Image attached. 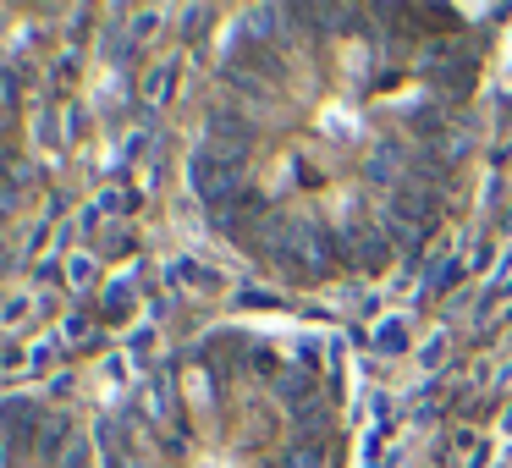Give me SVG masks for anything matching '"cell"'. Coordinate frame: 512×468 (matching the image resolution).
<instances>
[{
    "label": "cell",
    "instance_id": "obj_1",
    "mask_svg": "<svg viewBox=\"0 0 512 468\" xmlns=\"http://www.w3.org/2000/svg\"><path fill=\"white\" fill-rule=\"evenodd\" d=\"M188 182H193V193H199L204 204L221 210V204L237 193V182H243V160L215 155V149H199V155L188 160Z\"/></svg>",
    "mask_w": 512,
    "mask_h": 468
},
{
    "label": "cell",
    "instance_id": "obj_2",
    "mask_svg": "<svg viewBox=\"0 0 512 468\" xmlns=\"http://www.w3.org/2000/svg\"><path fill=\"white\" fill-rule=\"evenodd\" d=\"M204 138L215 149V155H232V160H248V144H254V127L237 122V116H210V127H204Z\"/></svg>",
    "mask_w": 512,
    "mask_h": 468
},
{
    "label": "cell",
    "instance_id": "obj_3",
    "mask_svg": "<svg viewBox=\"0 0 512 468\" xmlns=\"http://www.w3.org/2000/svg\"><path fill=\"white\" fill-rule=\"evenodd\" d=\"M347 259L364 270H380L386 265V232H375V226H353L347 232Z\"/></svg>",
    "mask_w": 512,
    "mask_h": 468
},
{
    "label": "cell",
    "instance_id": "obj_4",
    "mask_svg": "<svg viewBox=\"0 0 512 468\" xmlns=\"http://www.w3.org/2000/svg\"><path fill=\"white\" fill-rule=\"evenodd\" d=\"M292 248H303L298 265L314 270V276L331 265V232H320V226H298V232H292Z\"/></svg>",
    "mask_w": 512,
    "mask_h": 468
},
{
    "label": "cell",
    "instance_id": "obj_5",
    "mask_svg": "<svg viewBox=\"0 0 512 468\" xmlns=\"http://www.w3.org/2000/svg\"><path fill=\"white\" fill-rule=\"evenodd\" d=\"M100 452H105V468H133V446L122 441L116 424H100Z\"/></svg>",
    "mask_w": 512,
    "mask_h": 468
},
{
    "label": "cell",
    "instance_id": "obj_6",
    "mask_svg": "<svg viewBox=\"0 0 512 468\" xmlns=\"http://www.w3.org/2000/svg\"><path fill=\"white\" fill-rule=\"evenodd\" d=\"M61 446H72V424L67 419H45L39 424V457H61Z\"/></svg>",
    "mask_w": 512,
    "mask_h": 468
},
{
    "label": "cell",
    "instance_id": "obj_7",
    "mask_svg": "<svg viewBox=\"0 0 512 468\" xmlns=\"http://www.w3.org/2000/svg\"><path fill=\"white\" fill-rule=\"evenodd\" d=\"M276 391H281L287 402H298V408H303V402H314V380L303 375V369H287V375H276Z\"/></svg>",
    "mask_w": 512,
    "mask_h": 468
},
{
    "label": "cell",
    "instance_id": "obj_8",
    "mask_svg": "<svg viewBox=\"0 0 512 468\" xmlns=\"http://www.w3.org/2000/svg\"><path fill=\"white\" fill-rule=\"evenodd\" d=\"M171 89H177V67H155V72L144 78V100H149V105L171 100Z\"/></svg>",
    "mask_w": 512,
    "mask_h": 468
},
{
    "label": "cell",
    "instance_id": "obj_9",
    "mask_svg": "<svg viewBox=\"0 0 512 468\" xmlns=\"http://www.w3.org/2000/svg\"><path fill=\"white\" fill-rule=\"evenodd\" d=\"M281 468H325V446H314V441H298L287 457H281Z\"/></svg>",
    "mask_w": 512,
    "mask_h": 468
},
{
    "label": "cell",
    "instance_id": "obj_10",
    "mask_svg": "<svg viewBox=\"0 0 512 468\" xmlns=\"http://www.w3.org/2000/svg\"><path fill=\"white\" fill-rule=\"evenodd\" d=\"M380 347H386V353H402V347H408V331H402L397 320H386L380 325Z\"/></svg>",
    "mask_w": 512,
    "mask_h": 468
},
{
    "label": "cell",
    "instance_id": "obj_11",
    "mask_svg": "<svg viewBox=\"0 0 512 468\" xmlns=\"http://www.w3.org/2000/svg\"><path fill=\"white\" fill-rule=\"evenodd\" d=\"M391 171H397V166H391V149H375V160H369V177H375V182H391Z\"/></svg>",
    "mask_w": 512,
    "mask_h": 468
},
{
    "label": "cell",
    "instance_id": "obj_12",
    "mask_svg": "<svg viewBox=\"0 0 512 468\" xmlns=\"http://www.w3.org/2000/svg\"><path fill=\"white\" fill-rule=\"evenodd\" d=\"M67 468H89V452H83V446H72V452H67Z\"/></svg>",
    "mask_w": 512,
    "mask_h": 468
}]
</instances>
